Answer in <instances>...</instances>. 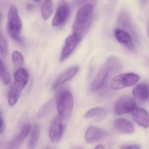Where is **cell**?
Listing matches in <instances>:
<instances>
[{"label": "cell", "instance_id": "1", "mask_svg": "<svg viewBox=\"0 0 149 149\" xmlns=\"http://www.w3.org/2000/svg\"><path fill=\"white\" fill-rule=\"evenodd\" d=\"M121 68V62L117 57L111 56L108 58L92 82L91 90L96 92L106 87L111 77L118 72Z\"/></svg>", "mask_w": 149, "mask_h": 149}, {"label": "cell", "instance_id": "2", "mask_svg": "<svg viewBox=\"0 0 149 149\" xmlns=\"http://www.w3.org/2000/svg\"><path fill=\"white\" fill-rule=\"evenodd\" d=\"M93 13V6L90 3L86 4L79 9L72 26L73 33L82 39L90 28Z\"/></svg>", "mask_w": 149, "mask_h": 149}, {"label": "cell", "instance_id": "3", "mask_svg": "<svg viewBox=\"0 0 149 149\" xmlns=\"http://www.w3.org/2000/svg\"><path fill=\"white\" fill-rule=\"evenodd\" d=\"M22 20L18 10L14 5L11 6L8 16V30L10 36L14 40H21V31L22 28Z\"/></svg>", "mask_w": 149, "mask_h": 149}, {"label": "cell", "instance_id": "4", "mask_svg": "<svg viewBox=\"0 0 149 149\" xmlns=\"http://www.w3.org/2000/svg\"><path fill=\"white\" fill-rule=\"evenodd\" d=\"M74 98L72 94L67 91L61 92L56 100V109L58 116L63 120L68 119L72 113Z\"/></svg>", "mask_w": 149, "mask_h": 149}, {"label": "cell", "instance_id": "5", "mask_svg": "<svg viewBox=\"0 0 149 149\" xmlns=\"http://www.w3.org/2000/svg\"><path fill=\"white\" fill-rule=\"evenodd\" d=\"M139 76L132 73L120 74L113 77L111 81L110 87L117 90L135 85L139 80Z\"/></svg>", "mask_w": 149, "mask_h": 149}, {"label": "cell", "instance_id": "6", "mask_svg": "<svg viewBox=\"0 0 149 149\" xmlns=\"http://www.w3.org/2000/svg\"><path fill=\"white\" fill-rule=\"evenodd\" d=\"M136 107L135 99L129 96L120 97L115 105V111L118 115L131 113Z\"/></svg>", "mask_w": 149, "mask_h": 149}, {"label": "cell", "instance_id": "7", "mask_svg": "<svg viewBox=\"0 0 149 149\" xmlns=\"http://www.w3.org/2000/svg\"><path fill=\"white\" fill-rule=\"evenodd\" d=\"M70 15L69 6L65 1H62L58 6L52 22V26L55 27L64 25Z\"/></svg>", "mask_w": 149, "mask_h": 149}, {"label": "cell", "instance_id": "8", "mask_svg": "<svg viewBox=\"0 0 149 149\" xmlns=\"http://www.w3.org/2000/svg\"><path fill=\"white\" fill-rule=\"evenodd\" d=\"M81 40L79 36L73 33L66 39L61 54V61L66 60L73 53Z\"/></svg>", "mask_w": 149, "mask_h": 149}, {"label": "cell", "instance_id": "9", "mask_svg": "<svg viewBox=\"0 0 149 149\" xmlns=\"http://www.w3.org/2000/svg\"><path fill=\"white\" fill-rule=\"evenodd\" d=\"M64 125L63 120L57 116L52 122L49 131V138L54 143L59 142L62 138L64 132Z\"/></svg>", "mask_w": 149, "mask_h": 149}, {"label": "cell", "instance_id": "10", "mask_svg": "<svg viewBox=\"0 0 149 149\" xmlns=\"http://www.w3.org/2000/svg\"><path fill=\"white\" fill-rule=\"evenodd\" d=\"M29 74L26 69L20 68L18 69L14 74V86L15 89L21 93L28 82Z\"/></svg>", "mask_w": 149, "mask_h": 149}, {"label": "cell", "instance_id": "11", "mask_svg": "<svg viewBox=\"0 0 149 149\" xmlns=\"http://www.w3.org/2000/svg\"><path fill=\"white\" fill-rule=\"evenodd\" d=\"M114 36L122 46L130 50L134 49V45L130 35L124 29L116 28L114 30Z\"/></svg>", "mask_w": 149, "mask_h": 149}, {"label": "cell", "instance_id": "12", "mask_svg": "<svg viewBox=\"0 0 149 149\" xmlns=\"http://www.w3.org/2000/svg\"><path fill=\"white\" fill-rule=\"evenodd\" d=\"M136 123L144 128H148L149 124V116L146 110L143 108H136L131 112Z\"/></svg>", "mask_w": 149, "mask_h": 149}, {"label": "cell", "instance_id": "13", "mask_svg": "<svg viewBox=\"0 0 149 149\" xmlns=\"http://www.w3.org/2000/svg\"><path fill=\"white\" fill-rule=\"evenodd\" d=\"M105 135V132L102 129L92 126L87 129L84 135V139L87 143H92L101 140Z\"/></svg>", "mask_w": 149, "mask_h": 149}, {"label": "cell", "instance_id": "14", "mask_svg": "<svg viewBox=\"0 0 149 149\" xmlns=\"http://www.w3.org/2000/svg\"><path fill=\"white\" fill-rule=\"evenodd\" d=\"M79 69L78 66H74L64 71L56 80L53 86V89H56L73 78L78 72Z\"/></svg>", "mask_w": 149, "mask_h": 149}, {"label": "cell", "instance_id": "15", "mask_svg": "<svg viewBox=\"0 0 149 149\" xmlns=\"http://www.w3.org/2000/svg\"><path fill=\"white\" fill-rule=\"evenodd\" d=\"M115 130L123 134H132L135 131L134 125L129 120L123 118H118L114 123Z\"/></svg>", "mask_w": 149, "mask_h": 149}, {"label": "cell", "instance_id": "16", "mask_svg": "<svg viewBox=\"0 0 149 149\" xmlns=\"http://www.w3.org/2000/svg\"><path fill=\"white\" fill-rule=\"evenodd\" d=\"M134 98L140 102H146L149 99V89L146 84H139L132 90Z\"/></svg>", "mask_w": 149, "mask_h": 149}, {"label": "cell", "instance_id": "17", "mask_svg": "<svg viewBox=\"0 0 149 149\" xmlns=\"http://www.w3.org/2000/svg\"><path fill=\"white\" fill-rule=\"evenodd\" d=\"M31 125L26 123L22 126L19 133L15 136L10 145V149H19L22 142L27 136L31 130Z\"/></svg>", "mask_w": 149, "mask_h": 149}, {"label": "cell", "instance_id": "18", "mask_svg": "<svg viewBox=\"0 0 149 149\" xmlns=\"http://www.w3.org/2000/svg\"><path fill=\"white\" fill-rule=\"evenodd\" d=\"M107 115L106 109L102 107H95L91 109L85 114V118L89 119H94L96 121L103 120Z\"/></svg>", "mask_w": 149, "mask_h": 149}, {"label": "cell", "instance_id": "19", "mask_svg": "<svg viewBox=\"0 0 149 149\" xmlns=\"http://www.w3.org/2000/svg\"><path fill=\"white\" fill-rule=\"evenodd\" d=\"M40 136V127L38 125H35L32 128L28 149H35L38 144Z\"/></svg>", "mask_w": 149, "mask_h": 149}, {"label": "cell", "instance_id": "20", "mask_svg": "<svg viewBox=\"0 0 149 149\" xmlns=\"http://www.w3.org/2000/svg\"><path fill=\"white\" fill-rule=\"evenodd\" d=\"M53 11V2L51 1H44L41 9L42 16L45 20H47L51 16Z\"/></svg>", "mask_w": 149, "mask_h": 149}, {"label": "cell", "instance_id": "21", "mask_svg": "<svg viewBox=\"0 0 149 149\" xmlns=\"http://www.w3.org/2000/svg\"><path fill=\"white\" fill-rule=\"evenodd\" d=\"M20 94L15 89L13 84H11L8 96V101L9 105L13 106L16 104Z\"/></svg>", "mask_w": 149, "mask_h": 149}, {"label": "cell", "instance_id": "22", "mask_svg": "<svg viewBox=\"0 0 149 149\" xmlns=\"http://www.w3.org/2000/svg\"><path fill=\"white\" fill-rule=\"evenodd\" d=\"M0 79L6 85H8L10 83V81H11L10 74L7 69L4 63L1 59H0Z\"/></svg>", "mask_w": 149, "mask_h": 149}, {"label": "cell", "instance_id": "23", "mask_svg": "<svg viewBox=\"0 0 149 149\" xmlns=\"http://www.w3.org/2000/svg\"><path fill=\"white\" fill-rule=\"evenodd\" d=\"M12 58L15 66L17 68H23L24 64V57L19 51H14L12 54Z\"/></svg>", "mask_w": 149, "mask_h": 149}, {"label": "cell", "instance_id": "24", "mask_svg": "<svg viewBox=\"0 0 149 149\" xmlns=\"http://www.w3.org/2000/svg\"><path fill=\"white\" fill-rule=\"evenodd\" d=\"M8 54V46L6 40L4 37L0 34V54L2 57H6Z\"/></svg>", "mask_w": 149, "mask_h": 149}, {"label": "cell", "instance_id": "25", "mask_svg": "<svg viewBox=\"0 0 149 149\" xmlns=\"http://www.w3.org/2000/svg\"><path fill=\"white\" fill-rule=\"evenodd\" d=\"M120 149H141V147L138 145H123L120 146Z\"/></svg>", "mask_w": 149, "mask_h": 149}, {"label": "cell", "instance_id": "26", "mask_svg": "<svg viewBox=\"0 0 149 149\" xmlns=\"http://www.w3.org/2000/svg\"><path fill=\"white\" fill-rule=\"evenodd\" d=\"M3 125H4V122H3V119L2 118L1 111L0 110V133L3 130Z\"/></svg>", "mask_w": 149, "mask_h": 149}, {"label": "cell", "instance_id": "27", "mask_svg": "<svg viewBox=\"0 0 149 149\" xmlns=\"http://www.w3.org/2000/svg\"><path fill=\"white\" fill-rule=\"evenodd\" d=\"M94 149H105V148L102 145H99L96 146Z\"/></svg>", "mask_w": 149, "mask_h": 149}, {"label": "cell", "instance_id": "28", "mask_svg": "<svg viewBox=\"0 0 149 149\" xmlns=\"http://www.w3.org/2000/svg\"><path fill=\"white\" fill-rule=\"evenodd\" d=\"M1 19H2V16H1V13L0 12V24L1 23Z\"/></svg>", "mask_w": 149, "mask_h": 149}, {"label": "cell", "instance_id": "29", "mask_svg": "<svg viewBox=\"0 0 149 149\" xmlns=\"http://www.w3.org/2000/svg\"><path fill=\"white\" fill-rule=\"evenodd\" d=\"M32 7H33V6H32V5H29L28 6V8L29 9H31V8H32Z\"/></svg>", "mask_w": 149, "mask_h": 149}, {"label": "cell", "instance_id": "30", "mask_svg": "<svg viewBox=\"0 0 149 149\" xmlns=\"http://www.w3.org/2000/svg\"></svg>", "mask_w": 149, "mask_h": 149}]
</instances>
